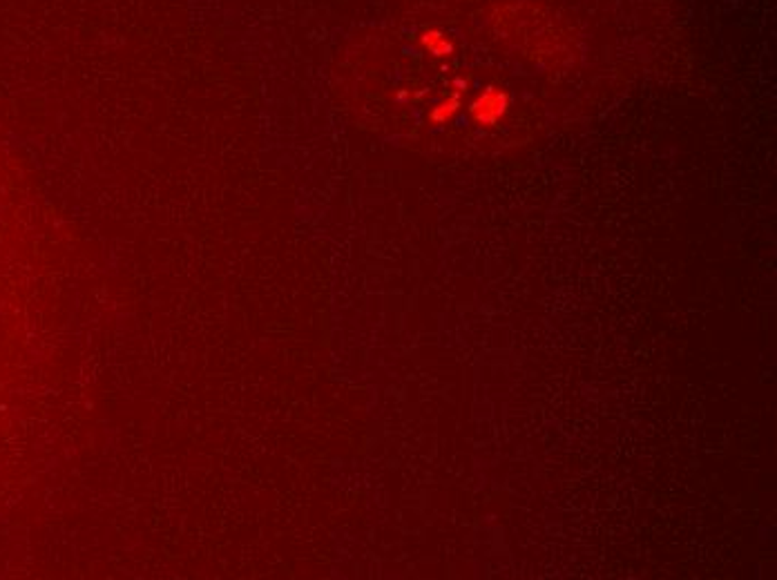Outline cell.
<instances>
[{"label": "cell", "mask_w": 777, "mask_h": 580, "mask_svg": "<svg viewBox=\"0 0 777 580\" xmlns=\"http://www.w3.org/2000/svg\"><path fill=\"white\" fill-rule=\"evenodd\" d=\"M507 110H509V96L503 90H496V87H487V90L469 105V116L473 123H478V126L493 128V126H498L501 118L507 114Z\"/></svg>", "instance_id": "obj_1"}, {"label": "cell", "mask_w": 777, "mask_h": 580, "mask_svg": "<svg viewBox=\"0 0 777 580\" xmlns=\"http://www.w3.org/2000/svg\"><path fill=\"white\" fill-rule=\"evenodd\" d=\"M420 47L425 51H429L431 56H438V58L449 56L453 51V43L440 29H425V31H422L420 34Z\"/></svg>", "instance_id": "obj_2"}, {"label": "cell", "mask_w": 777, "mask_h": 580, "mask_svg": "<svg viewBox=\"0 0 777 580\" xmlns=\"http://www.w3.org/2000/svg\"><path fill=\"white\" fill-rule=\"evenodd\" d=\"M458 110H461V98H458V94H453V96H449L447 101H443V103H440V105H436V108L431 110V114H429V118L433 121V123H447Z\"/></svg>", "instance_id": "obj_3"}]
</instances>
